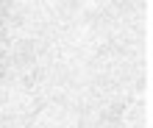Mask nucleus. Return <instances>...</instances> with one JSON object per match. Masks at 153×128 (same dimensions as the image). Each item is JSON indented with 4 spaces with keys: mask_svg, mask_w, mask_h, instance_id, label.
<instances>
[]
</instances>
